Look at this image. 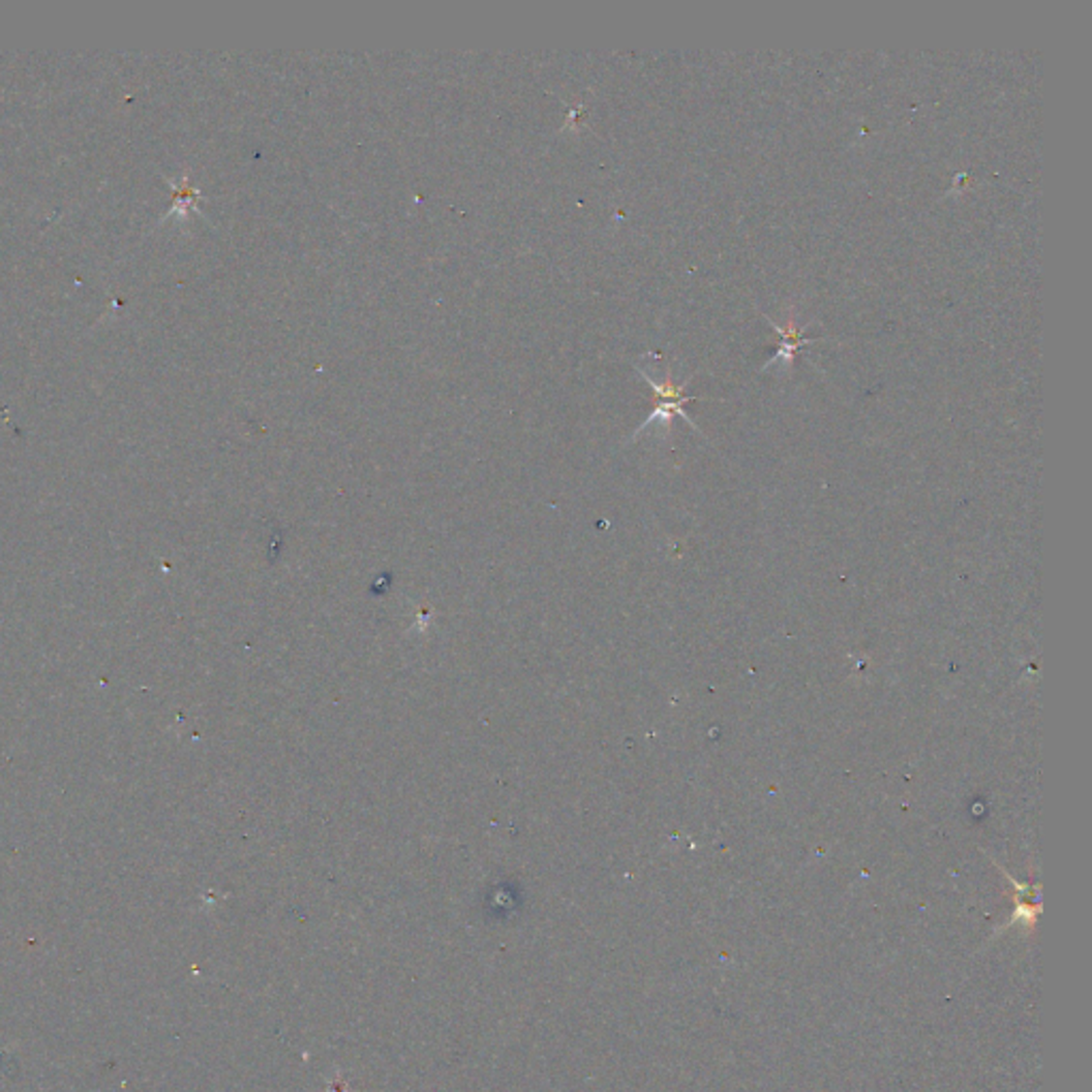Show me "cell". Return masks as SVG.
Wrapping results in <instances>:
<instances>
[{
    "instance_id": "1",
    "label": "cell",
    "mask_w": 1092,
    "mask_h": 1092,
    "mask_svg": "<svg viewBox=\"0 0 1092 1092\" xmlns=\"http://www.w3.org/2000/svg\"><path fill=\"white\" fill-rule=\"evenodd\" d=\"M638 372H640V376H643V378H645V380L649 382V386H651V388H653L655 408H653V412H651V414H649L647 421L643 423V427H638V429H636L634 438H638L640 434H643V432H645V429H647V427H649L651 423H655V421L664 423V425H670L672 416H675V414H677V416H681V418H682V421H687V423H689L691 427H694V423H691V418H689V416L685 414V410H682V404H685V402H696V399H698V397H689V395H685V386H687V382H689V380H687V382H682V384H675V382H672V376L668 374V376H666V380L659 384V382H655V380H653V378L647 376V374H645L643 370H638Z\"/></svg>"
},
{
    "instance_id": "2",
    "label": "cell",
    "mask_w": 1092,
    "mask_h": 1092,
    "mask_svg": "<svg viewBox=\"0 0 1092 1092\" xmlns=\"http://www.w3.org/2000/svg\"><path fill=\"white\" fill-rule=\"evenodd\" d=\"M766 320H769L771 327L781 335V344H779V350H776V354H774V359H771L769 363H766L764 370H769V367H773V365H776V363H781L783 367H792V365H794V356H796L798 349H803L804 344L815 342V340L803 338V331H804L806 324H803V327H801V324L796 322L794 314H790V318H787L785 327H781V324L773 322L771 318H766Z\"/></svg>"
}]
</instances>
